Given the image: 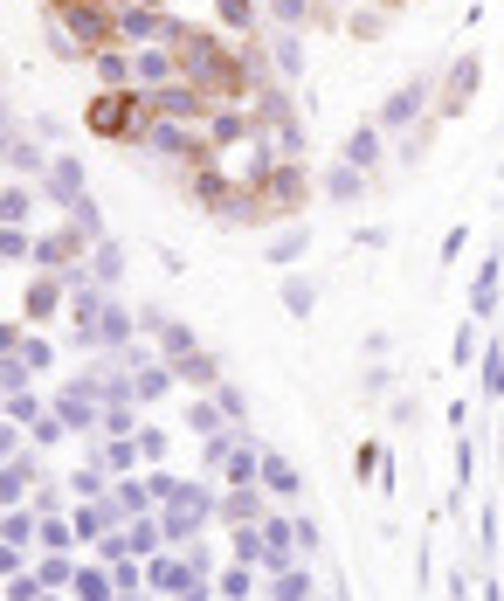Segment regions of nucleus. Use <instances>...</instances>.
<instances>
[{
  "mask_svg": "<svg viewBox=\"0 0 504 601\" xmlns=\"http://www.w3.org/2000/svg\"><path fill=\"white\" fill-rule=\"evenodd\" d=\"M90 124H98V132H139V124H145V104H139V98H98Z\"/></svg>",
  "mask_w": 504,
  "mask_h": 601,
  "instance_id": "obj_1",
  "label": "nucleus"
}]
</instances>
